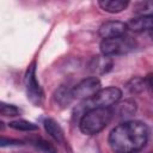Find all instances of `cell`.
I'll list each match as a JSON object with an SVG mask.
<instances>
[{"instance_id": "obj_1", "label": "cell", "mask_w": 153, "mask_h": 153, "mask_svg": "<svg viewBox=\"0 0 153 153\" xmlns=\"http://www.w3.org/2000/svg\"><path fill=\"white\" fill-rule=\"evenodd\" d=\"M148 136L149 128L145 122L129 120L117 124L108 141L115 153H137L146 146Z\"/></svg>"}, {"instance_id": "obj_2", "label": "cell", "mask_w": 153, "mask_h": 153, "mask_svg": "<svg viewBox=\"0 0 153 153\" xmlns=\"http://www.w3.org/2000/svg\"><path fill=\"white\" fill-rule=\"evenodd\" d=\"M112 118V110L110 108L91 109L82 114L79 121V128L85 135H96L100 133Z\"/></svg>"}, {"instance_id": "obj_3", "label": "cell", "mask_w": 153, "mask_h": 153, "mask_svg": "<svg viewBox=\"0 0 153 153\" xmlns=\"http://www.w3.org/2000/svg\"><path fill=\"white\" fill-rule=\"evenodd\" d=\"M122 97L121 88L116 86H109L105 88H100L93 97L84 100L81 108L84 112L91 109H100V108H111L115 105Z\"/></svg>"}, {"instance_id": "obj_4", "label": "cell", "mask_w": 153, "mask_h": 153, "mask_svg": "<svg viewBox=\"0 0 153 153\" xmlns=\"http://www.w3.org/2000/svg\"><path fill=\"white\" fill-rule=\"evenodd\" d=\"M100 53L103 56L124 55L135 48V41L129 36H120L115 38H106L100 42Z\"/></svg>"}, {"instance_id": "obj_5", "label": "cell", "mask_w": 153, "mask_h": 153, "mask_svg": "<svg viewBox=\"0 0 153 153\" xmlns=\"http://www.w3.org/2000/svg\"><path fill=\"white\" fill-rule=\"evenodd\" d=\"M24 85L27 99L35 106H42L44 102V92L36 78V62L32 61L24 75Z\"/></svg>"}, {"instance_id": "obj_6", "label": "cell", "mask_w": 153, "mask_h": 153, "mask_svg": "<svg viewBox=\"0 0 153 153\" xmlns=\"http://www.w3.org/2000/svg\"><path fill=\"white\" fill-rule=\"evenodd\" d=\"M102 88L100 80L97 76H88L79 81L74 87H72V93L74 99L86 100L93 97Z\"/></svg>"}, {"instance_id": "obj_7", "label": "cell", "mask_w": 153, "mask_h": 153, "mask_svg": "<svg viewBox=\"0 0 153 153\" xmlns=\"http://www.w3.org/2000/svg\"><path fill=\"white\" fill-rule=\"evenodd\" d=\"M127 30L128 29L126 23L120 20H108L99 26L98 33L103 39H106V38H115V37L123 36L126 35Z\"/></svg>"}, {"instance_id": "obj_8", "label": "cell", "mask_w": 153, "mask_h": 153, "mask_svg": "<svg viewBox=\"0 0 153 153\" xmlns=\"http://www.w3.org/2000/svg\"><path fill=\"white\" fill-rule=\"evenodd\" d=\"M112 68V60L111 57L97 55L93 56L88 62V71L94 75H103L110 72Z\"/></svg>"}, {"instance_id": "obj_9", "label": "cell", "mask_w": 153, "mask_h": 153, "mask_svg": "<svg viewBox=\"0 0 153 153\" xmlns=\"http://www.w3.org/2000/svg\"><path fill=\"white\" fill-rule=\"evenodd\" d=\"M136 109H137V105L134 99H126L116 105L115 111L112 110V117H116L118 120L129 121L128 118L135 115Z\"/></svg>"}, {"instance_id": "obj_10", "label": "cell", "mask_w": 153, "mask_h": 153, "mask_svg": "<svg viewBox=\"0 0 153 153\" xmlns=\"http://www.w3.org/2000/svg\"><path fill=\"white\" fill-rule=\"evenodd\" d=\"M73 100L74 98L72 93V87L66 86V85H62L59 88H56L53 94V103L60 109L67 108L68 105H71Z\"/></svg>"}, {"instance_id": "obj_11", "label": "cell", "mask_w": 153, "mask_h": 153, "mask_svg": "<svg viewBox=\"0 0 153 153\" xmlns=\"http://www.w3.org/2000/svg\"><path fill=\"white\" fill-rule=\"evenodd\" d=\"M127 29L131 30L133 32H143L148 31L153 27V17L151 14L147 16H137L135 18L129 19L128 23H126Z\"/></svg>"}, {"instance_id": "obj_12", "label": "cell", "mask_w": 153, "mask_h": 153, "mask_svg": "<svg viewBox=\"0 0 153 153\" xmlns=\"http://www.w3.org/2000/svg\"><path fill=\"white\" fill-rule=\"evenodd\" d=\"M43 126H44V129L48 133V135L50 137H53L56 142H59V143H65L66 142L63 129L61 128V126L59 124L57 121H55L51 117H47L43 121Z\"/></svg>"}, {"instance_id": "obj_13", "label": "cell", "mask_w": 153, "mask_h": 153, "mask_svg": "<svg viewBox=\"0 0 153 153\" xmlns=\"http://www.w3.org/2000/svg\"><path fill=\"white\" fill-rule=\"evenodd\" d=\"M98 5L103 11L108 13H120L128 7L129 1L127 0H99Z\"/></svg>"}, {"instance_id": "obj_14", "label": "cell", "mask_w": 153, "mask_h": 153, "mask_svg": "<svg viewBox=\"0 0 153 153\" xmlns=\"http://www.w3.org/2000/svg\"><path fill=\"white\" fill-rule=\"evenodd\" d=\"M126 88L131 94H139V93H141V92H143L146 90L145 79L141 78V76H133L127 81Z\"/></svg>"}, {"instance_id": "obj_15", "label": "cell", "mask_w": 153, "mask_h": 153, "mask_svg": "<svg viewBox=\"0 0 153 153\" xmlns=\"http://www.w3.org/2000/svg\"><path fill=\"white\" fill-rule=\"evenodd\" d=\"M8 127L14 129V130H19V131H36L38 130V126L35 124L33 122L26 121V120H14L8 122Z\"/></svg>"}, {"instance_id": "obj_16", "label": "cell", "mask_w": 153, "mask_h": 153, "mask_svg": "<svg viewBox=\"0 0 153 153\" xmlns=\"http://www.w3.org/2000/svg\"><path fill=\"white\" fill-rule=\"evenodd\" d=\"M19 114H20V110L16 105L0 100V115L7 116V117H14V116H18Z\"/></svg>"}, {"instance_id": "obj_17", "label": "cell", "mask_w": 153, "mask_h": 153, "mask_svg": "<svg viewBox=\"0 0 153 153\" xmlns=\"http://www.w3.org/2000/svg\"><path fill=\"white\" fill-rule=\"evenodd\" d=\"M31 142H32V145H35L37 148H39V149H41V151H43L44 153H50V152L55 151V149H54V147H53L49 142H47L45 140H43L42 137L36 136L35 139H32V140H31Z\"/></svg>"}, {"instance_id": "obj_18", "label": "cell", "mask_w": 153, "mask_h": 153, "mask_svg": "<svg viewBox=\"0 0 153 153\" xmlns=\"http://www.w3.org/2000/svg\"><path fill=\"white\" fill-rule=\"evenodd\" d=\"M23 141L13 137L0 136V147H13V146H22Z\"/></svg>"}, {"instance_id": "obj_19", "label": "cell", "mask_w": 153, "mask_h": 153, "mask_svg": "<svg viewBox=\"0 0 153 153\" xmlns=\"http://www.w3.org/2000/svg\"><path fill=\"white\" fill-rule=\"evenodd\" d=\"M4 129H5V123L0 120V130H4Z\"/></svg>"}, {"instance_id": "obj_20", "label": "cell", "mask_w": 153, "mask_h": 153, "mask_svg": "<svg viewBox=\"0 0 153 153\" xmlns=\"http://www.w3.org/2000/svg\"><path fill=\"white\" fill-rule=\"evenodd\" d=\"M50 153H56V152H55V151H53V152H50Z\"/></svg>"}]
</instances>
